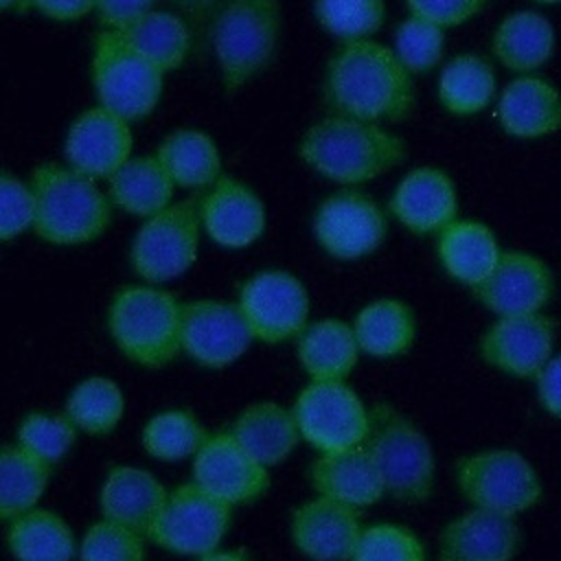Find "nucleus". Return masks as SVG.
I'll return each mask as SVG.
<instances>
[{
    "instance_id": "nucleus-15",
    "label": "nucleus",
    "mask_w": 561,
    "mask_h": 561,
    "mask_svg": "<svg viewBox=\"0 0 561 561\" xmlns=\"http://www.w3.org/2000/svg\"><path fill=\"white\" fill-rule=\"evenodd\" d=\"M193 482L234 508L256 502L270 489V473L230 432H219L193 456Z\"/></svg>"
},
{
    "instance_id": "nucleus-39",
    "label": "nucleus",
    "mask_w": 561,
    "mask_h": 561,
    "mask_svg": "<svg viewBox=\"0 0 561 561\" xmlns=\"http://www.w3.org/2000/svg\"><path fill=\"white\" fill-rule=\"evenodd\" d=\"M313 15L342 44L373 39L383 26L386 0H313Z\"/></svg>"
},
{
    "instance_id": "nucleus-33",
    "label": "nucleus",
    "mask_w": 561,
    "mask_h": 561,
    "mask_svg": "<svg viewBox=\"0 0 561 561\" xmlns=\"http://www.w3.org/2000/svg\"><path fill=\"white\" fill-rule=\"evenodd\" d=\"M7 548L15 561H72L77 539L61 515L35 506L11 519Z\"/></svg>"
},
{
    "instance_id": "nucleus-41",
    "label": "nucleus",
    "mask_w": 561,
    "mask_h": 561,
    "mask_svg": "<svg viewBox=\"0 0 561 561\" xmlns=\"http://www.w3.org/2000/svg\"><path fill=\"white\" fill-rule=\"evenodd\" d=\"M392 50L410 75H427L445 55V28L410 15L397 26Z\"/></svg>"
},
{
    "instance_id": "nucleus-3",
    "label": "nucleus",
    "mask_w": 561,
    "mask_h": 561,
    "mask_svg": "<svg viewBox=\"0 0 561 561\" xmlns=\"http://www.w3.org/2000/svg\"><path fill=\"white\" fill-rule=\"evenodd\" d=\"M33 230L55 245L88 243L105 232L112 202L96 180L68 164L46 162L33 169Z\"/></svg>"
},
{
    "instance_id": "nucleus-34",
    "label": "nucleus",
    "mask_w": 561,
    "mask_h": 561,
    "mask_svg": "<svg viewBox=\"0 0 561 561\" xmlns=\"http://www.w3.org/2000/svg\"><path fill=\"white\" fill-rule=\"evenodd\" d=\"M156 158L173 184L182 188H204L221 178V153L202 129L171 131L162 138Z\"/></svg>"
},
{
    "instance_id": "nucleus-31",
    "label": "nucleus",
    "mask_w": 561,
    "mask_h": 561,
    "mask_svg": "<svg viewBox=\"0 0 561 561\" xmlns=\"http://www.w3.org/2000/svg\"><path fill=\"white\" fill-rule=\"evenodd\" d=\"M497 92L495 68L480 53L454 55L438 75L436 94L440 105L454 116H473L484 112Z\"/></svg>"
},
{
    "instance_id": "nucleus-17",
    "label": "nucleus",
    "mask_w": 561,
    "mask_h": 561,
    "mask_svg": "<svg viewBox=\"0 0 561 561\" xmlns=\"http://www.w3.org/2000/svg\"><path fill=\"white\" fill-rule=\"evenodd\" d=\"M471 291L497 316L539 313L554 294V276L543 259L524 250H502L491 274Z\"/></svg>"
},
{
    "instance_id": "nucleus-40",
    "label": "nucleus",
    "mask_w": 561,
    "mask_h": 561,
    "mask_svg": "<svg viewBox=\"0 0 561 561\" xmlns=\"http://www.w3.org/2000/svg\"><path fill=\"white\" fill-rule=\"evenodd\" d=\"M75 440L77 427L66 414L31 412L18 427V445L48 467L59 462L72 449Z\"/></svg>"
},
{
    "instance_id": "nucleus-50",
    "label": "nucleus",
    "mask_w": 561,
    "mask_h": 561,
    "mask_svg": "<svg viewBox=\"0 0 561 561\" xmlns=\"http://www.w3.org/2000/svg\"><path fill=\"white\" fill-rule=\"evenodd\" d=\"M199 561H250V559L239 550H213L199 557Z\"/></svg>"
},
{
    "instance_id": "nucleus-42",
    "label": "nucleus",
    "mask_w": 561,
    "mask_h": 561,
    "mask_svg": "<svg viewBox=\"0 0 561 561\" xmlns=\"http://www.w3.org/2000/svg\"><path fill=\"white\" fill-rule=\"evenodd\" d=\"M351 561H425V548L405 526L375 524L362 530Z\"/></svg>"
},
{
    "instance_id": "nucleus-36",
    "label": "nucleus",
    "mask_w": 561,
    "mask_h": 561,
    "mask_svg": "<svg viewBox=\"0 0 561 561\" xmlns=\"http://www.w3.org/2000/svg\"><path fill=\"white\" fill-rule=\"evenodd\" d=\"M50 480V467L20 445L0 447V519L35 508Z\"/></svg>"
},
{
    "instance_id": "nucleus-32",
    "label": "nucleus",
    "mask_w": 561,
    "mask_h": 561,
    "mask_svg": "<svg viewBox=\"0 0 561 561\" xmlns=\"http://www.w3.org/2000/svg\"><path fill=\"white\" fill-rule=\"evenodd\" d=\"M173 188V180L156 156H131L107 180L110 202L145 219L171 204Z\"/></svg>"
},
{
    "instance_id": "nucleus-14",
    "label": "nucleus",
    "mask_w": 561,
    "mask_h": 561,
    "mask_svg": "<svg viewBox=\"0 0 561 561\" xmlns=\"http://www.w3.org/2000/svg\"><path fill=\"white\" fill-rule=\"evenodd\" d=\"M252 333L237 302L199 298L182 305L180 346L204 368H226L250 346Z\"/></svg>"
},
{
    "instance_id": "nucleus-45",
    "label": "nucleus",
    "mask_w": 561,
    "mask_h": 561,
    "mask_svg": "<svg viewBox=\"0 0 561 561\" xmlns=\"http://www.w3.org/2000/svg\"><path fill=\"white\" fill-rule=\"evenodd\" d=\"M489 0H405L410 15L423 18L440 28H456L486 9Z\"/></svg>"
},
{
    "instance_id": "nucleus-28",
    "label": "nucleus",
    "mask_w": 561,
    "mask_h": 561,
    "mask_svg": "<svg viewBox=\"0 0 561 561\" xmlns=\"http://www.w3.org/2000/svg\"><path fill=\"white\" fill-rule=\"evenodd\" d=\"M296 353L311 381H344L362 351L351 324L337 318H324L307 324L298 335Z\"/></svg>"
},
{
    "instance_id": "nucleus-43",
    "label": "nucleus",
    "mask_w": 561,
    "mask_h": 561,
    "mask_svg": "<svg viewBox=\"0 0 561 561\" xmlns=\"http://www.w3.org/2000/svg\"><path fill=\"white\" fill-rule=\"evenodd\" d=\"M79 561H145L142 535L103 517L81 537Z\"/></svg>"
},
{
    "instance_id": "nucleus-52",
    "label": "nucleus",
    "mask_w": 561,
    "mask_h": 561,
    "mask_svg": "<svg viewBox=\"0 0 561 561\" xmlns=\"http://www.w3.org/2000/svg\"><path fill=\"white\" fill-rule=\"evenodd\" d=\"M539 4H561V0H535Z\"/></svg>"
},
{
    "instance_id": "nucleus-10",
    "label": "nucleus",
    "mask_w": 561,
    "mask_h": 561,
    "mask_svg": "<svg viewBox=\"0 0 561 561\" xmlns=\"http://www.w3.org/2000/svg\"><path fill=\"white\" fill-rule=\"evenodd\" d=\"M230 522L232 506L188 482L169 491L147 537L175 554L204 557L217 550Z\"/></svg>"
},
{
    "instance_id": "nucleus-16",
    "label": "nucleus",
    "mask_w": 561,
    "mask_h": 561,
    "mask_svg": "<svg viewBox=\"0 0 561 561\" xmlns=\"http://www.w3.org/2000/svg\"><path fill=\"white\" fill-rule=\"evenodd\" d=\"M554 351V320L539 313L497 316L480 337V355L489 366L535 379Z\"/></svg>"
},
{
    "instance_id": "nucleus-25",
    "label": "nucleus",
    "mask_w": 561,
    "mask_h": 561,
    "mask_svg": "<svg viewBox=\"0 0 561 561\" xmlns=\"http://www.w3.org/2000/svg\"><path fill=\"white\" fill-rule=\"evenodd\" d=\"M167 489L153 473L121 465L107 473L101 486L99 506L105 519L147 537L167 502Z\"/></svg>"
},
{
    "instance_id": "nucleus-19",
    "label": "nucleus",
    "mask_w": 561,
    "mask_h": 561,
    "mask_svg": "<svg viewBox=\"0 0 561 561\" xmlns=\"http://www.w3.org/2000/svg\"><path fill=\"white\" fill-rule=\"evenodd\" d=\"M388 208L410 232L438 234L458 219V186L438 167H416L399 180Z\"/></svg>"
},
{
    "instance_id": "nucleus-5",
    "label": "nucleus",
    "mask_w": 561,
    "mask_h": 561,
    "mask_svg": "<svg viewBox=\"0 0 561 561\" xmlns=\"http://www.w3.org/2000/svg\"><path fill=\"white\" fill-rule=\"evenodd\" d=\"M383 482L386 495L419 504L434 489V451L427 436L390 403L368 410V434L362 443Z\"/></svg>"
},
{
    "instance_id": "nucleus-46",
    "label": "nucleus",
    "mask_w": 561,
    "mask_h": 561,
    "mask_svg": "<svg viewBox=\"0 0 561 561\" xmlns=\"http://www.w3.org/2000/svg\"><path fill=\"white\" fill-rule=\"evenodd\" d=\"M158 0H96L94 9L103 28L123 31L145 13L153 11Z\"/></svg>"
},
{
    "instance_id": "nucleus-12",
    "label": "nucleus",
    "mask_w": 561,
    "mask_h": 561,
    "mask_svg": "<svg viewBox=\"0 0 561 561\" xmlns=\"http://www.w3.org/2000/svg\"><path fill=\"white\" fill-rule=\"evenodd\" d=\"M254 340L287 342L307 329L311 300L302 280L283 270L252 274L237 300Z\"/></svg>"
},
{
    "instance_id": "nucleus-20",
    "label": "nucleus",
    "mask_w": 561,
    "mask_h": 561,
    "mask_svg": "<svg viewBox=\"0 0 561 561\" xmlns=\"http://www.w3.org/2000/svg\"><path fill=\"white\" fill-rule=\"evenodd\" d=\"M199 219L217 245L241 250L263 234L265 206L248 184L221 175L199 202Z\"/></svg>"
},
{
    "instance_id": "nucleus-44",
    "label": "nucleus",
    "mask_w": 561,
    "mask_h": 561,
    "mask_svg": "<svg viewBox=\"0 0 561 561\" xmlns=\"http://www.w3.org/2000/svg\"><path fill=\"white\" fill-rule=\"evenodd\" d=\"M33 228V193L20 178L0 171V241Z\"/></svg>"
},
{
    "instance_id": "nucleus-4",
    "label": "nucleus",
    "mask_w": 561,
    "mask_h": 561,
    "mask_svg": "<svg viewBox=\"0 0 561 561\" xmlns=\"http://www.w3.org/2000/svg\"><path fill=\"white\" fill-rule=\"evenodd\" d=\"M219 77L234 94L272 61L280 42L278 0H221L208 26Z\"/></svg>"
},
{
    "instance_id": "nucleus-37",
    "label": "nucleus",
    "mask_w": 561,
    "mask_h": 561,
    "mask_svg": "<svg viewBox=\"0 0 561 561\" xmlns=\"http://www.w3.org/2000/svg\"><path fill=\"white\" fill-rule=\"evenodd\" d=\"M125 397L116 381L107 377H88L79 381L66 399V416L85 434H110L123 419Z\"/></svg>"
},
{
    "instance_id": "nucleus-11",
    "label": "nucleus",
    "mask_w": 561,
    "mask_h": 561,
    "mask_svg": "<svg viewBox=\"0 0 561 561\" xmlns=\"http://www.w3.org/2000/svg\"><path fill=\"white\" fill-rule=\"evenodd\" d=\"M291 412L300 438L320 454L357 447L368 434V410L344 381H311L298 394Z\"/></svg>"
},
{
    "instance_id": "nucleus-30",
    "label": "nucleus",
    "mask_w": 561,
    "mask_h": 561,
    "mask_svg": "<svg viewBox=\"0 0 561 561\" xmlns=\"http://www.w3.org/2000/svg\"><path fill=\"white\" fill-rule=\"evenodd\" d=\"M353 333L362 353L379 359L410 351L416 337V316L399 298H377L362 307L353 320Z\"/></svg>"
},
{
    "instance_id": "nucleus-38",
    "label": "nucleus",
    "mask_w": 561,
    "mask_h": 561,
    "mask_svg": "<svg viewBox=\"0 0 561 561\" xmlns=\"http://www.w3.org/2000/svg\"><path fill=\"white\" fill-rule=\"evenodd\" d=\"M206 432L188 410H164L151 416L142 427L145 451L164 462H178L199 451Z\"/></svg>"
},
{
    "instance_id": "nucleus-2",
    "label": "nucleus",
    "mask_w": 561,
    "mask_h": 561,
    "mask_svg": "<svg viewBox=\"0 0 561 561\" xmlns=\"http://www.w3.org/2000/svg\"><path fill=\"white\" fill-rule=\"evenodd\" d=\"M298 153L322 178L355 186L403 164L408 145L381 123L329 114L302 134Z\"/></svg>"
},
{
    "instance_id": "nucleus-35",
    "label": "nucleus",
    "mask_w": 561,
    "mask_h": 561,
    "mask_svg": "<svg viewBox=\"0 0 561 561\" xmlns=\"http://www.w3.org/2000/svg\"><path fill=\"white\" fill-rule=\"evenodd\" d=\"M121 33L162 72L175 70L186 61L195 37L184 18L158 9L145 13Z\"/></svg>"
},
{
    "instance_id": "nucleus-8",
    "label": "nucleus",
    "mask_w": 561,
    "mask_h": 561,
    "mask_svg": "<svg viewBox=\"0 0 561 561\" xmlns=\"http://www.w3.org/2000/svg\"><path fill=\"white\" fill-rule=\"evenodd\" d=\"M456 484L471 506L508 517L533 508L543 493L537 471L515 449L462 456L456 465Z\"/></svg>"
},
{
    "instance_id": "nucleus-7",
    "label": "nucleus",
    "mask_w": 561,
    "mask_h": 561,
    "mask_svg": "<svg viewBox=\"0 0 561 561\" xmlns=\"http://www.w3.org/2000/svg\"><path fill=\"white\" fill-rule=\"evenodd\" d=\"M162 70L145 59L121 31L101 28L92 50V83L99 103L123 116L138 121L149 116L162 94Z\"/></svg>"
},
{
    "instance_id": "nucleus-18",
    "label": "nucleus",
    "mask_w": 561,
    "mask_h": 561,
    "mask_svg": "<svg viewBox=\"0 0 561 561\" xmlns=\"http://www.w3.org/2000/svg\"><path fill=\"white\" fill-rule=\"evenodd\" d=\"M131 145L129 121L96 105L72 121L66 134L64 156L75 171L92 180H110L131 158Z\"/></svg>"
},
{
    "instance_id": "nucleus-27",
    "label": "nucleus",
    "mask_w": 561,
    "mask_h": 561,
    "mask_svg": "<svg viewBox=\"0 0 561 561\" xmlns=\"http://www.w3.org/2000/svg\"><path fill=\"white\" fill-rule=\"evenodd\" d=\"M436 254L454 280L473 289L491 274L502 250L486 224L456 219L436 234Z\"/></svg>"
},
{
    "instance_id": "nucleus-49",
    "label": "nucleus",
    "mask_w": 561,
    "mask_h": 561,
    "mask_svg": "<svg viewBox=\"0 0 561 561\" xmlns=\"http://www.w3.org/2000/svg\"><path fill=\"white\" fill-rule=\"evenodd\" d=\"M169 2L178 7L182 15H186V24L195 33H206V35H208L210 20L221 4V0H169Z\"/></svg>"
},
{
    "instance_id": "nucleus-24",
    "label": "nucleus",
    "mask_w": 561,
    "mask_h": 561,
    "mask_svg": "<svg viewBox=\"0 0 561 561\" xmlns=\"http://www.w3.org/2000/svg\"><path fill=\"white\" fill-rule=\"evenodd\" d=\"M309 478L320 497L351 508L370 506L386 495L381 476L364 445L320 454L309 469Z\"/></svg>"
},
{
    "instance_id": "nucleus-13",
    "label": "nucleus",
    "mask_w": 561,
    "mask_h": 561,
    "mask_svg": "<svg viewBox=\"0 0 561 561\" xmlns=\"http://www.w3.org/2000/svg\"><path fill=\"white\" fill-rule=\"evenodd\" d=\"M318 245L340 261H355L379 250L388 234L383 208L359 188H340L324 197L313 215Z\"/></svg>"
},
{
    "instance_id": "nucleus-23",
    "label": "nucleus",
    "mask_w": 561,
    "mask_h": 561,
    "mask_svg": "<svg viewBox=\"0 0 561 561\" xmlns=\"http://www.w3.org/2000/svg\"><path fill=\"white\" fill-rule=\"evenodd\" d=\"M500 127L522 140L561 131V92L539 75H517L497 99Z\"/></svg>"
},
{
    "instance_id": "nucleus-9",
    "label": "nucleus",
    "mask_w": 561,
    "mask_h": 561,
    "mask_svg": "<svg viewBox=\"0 0 561 561\" xmlns=\"http://www.w3.org/2000/svg\"><path fill=\"white\" fill-rule=\"evenodd\" d=\"M199 230L202 219L195 199L169 204L147 217L129 250L134 272L147 283H164L184 274L197 259Z\"/></svg>"
},
{
    "instance_id": "nucleus-6",
    "label": "nucleus",
    "mask_w": 561,
    "mask_h": 561,
    "mask_svg": "<svg viewBox=\"0 0 561 561\" xmlns=\"http://www.w3.org/2000/svg\"><path fill=\"white\" fill-rule=\"evenodd\" d=\"M180 327L182 305L164 289L131 285L110 302L107 329L114 344L145 368H160L182 351Z\"/></svg>"
},
{
    "instance_id": "nucleus-22",
    "label": "nucleus",
    "mask_w": 561,
    "mask_h": 561,
    "mask_svg": "<svg viewBox=\"0 0 561 561\" xmlns=\"http://www.w3.org/2000/svg\"><path fill=\"white\" fill-rule=\"evenodd\" d=\"M522 533L513 517L473 508L451 519L440 533V561H511Z\"/></svg>"
},
{
    "instance_id": "nucleus-21",
    "label": "nucleus",
    "mask_w": 561,
    "mask_h": 561,
    "mask_svg": "<svg viewBox=\"0 0 561 561\" xmlns=\"http://www.w3.org/2000/svg\"><path fill=\"white\" fill-rule=\"evenodd\" d=\"M362 530L357 508L320 495L291 515V539L311 561H351Z\"/></svg>"
},
{
    "instance_id": "nucleus-1",
    "label": "nucleus",
    "mask_w": 561,
    "mask_h": 561,
    "mask_svg": "<svg viewBox=\"0 0 561 561\" xmlns=\"http://www.w3.org/2000/svg\"><path fill=\"white\" fill-rule=\"evenodd\" d=\"M322 101L329 114L381 125L399 123L416 107L414 75L381 42H346L324 68Z\"/></svg>"
},
{
    "instance_id": "nucleus-47",
    "label": "nucleus",
    "mask_w": 561,
    "mask_h": 561,
    "mask_svg": "<svg viewBox=\"0 0 561 561\" xmlns=\"http://www.w3.org/2000/svg\"><path fill=\"white\" fill-rule=\"evenodd\" d=\"M537 381V397L541 405L561 419V353L552 355L543 370L535 377Z\"/></svg>"
},
{
    "instance_id": "nucleus-26",
    "label": "nucleus",
    "mask_w": 561,
    "mask_h": 561,
    "mask_svg": "<svg viewBox=\"0 0 561 561\" xmlns=\"http://www.w3.org/2000/svg\"><path fill=\"white\" fill-rule=\"evenodd\" d=\"M557 48L552 22L533 9H519L502 18L491 37L493 57L515 75H533L546 66Z\"/></svg>"
},
{
    "instance_id": "nucleus-51",
    "label": "nucleus",
    "mask_w": 561,
    "mask_h": 561,
    "mask_svg": "<svg viewBox=\"0 0 561 561\" xmlns=\"http://www.w3.org/2000/svg\"><path fill=\"white\" fill-rule=\"evenodd\" d=\"M33 9V0H0V11H26Z\"/></svg>"
},
{
    "instance_id": "nucleus-29",
    "label": "nucleus",
    "mask_w": 561,
    "mask_h": 561,
    "mask_svg": "<svg viewBox=\"0 0 561 561\" xmlns=\"http://www.w3.org/2000/svg\"><path fill=\"white\" fill-rule=\"evenodd\" d=\"M230 434L265 467L283 462L300 440L294 412L274 401L248 405L232 423Z\"/></svg>"
},
{
    "instance_id": "nucleus-48",
    "label": "nucleus",
    "mask_w": 561,
    "mask_h": 561,
    "mask_svg": "<svg viewBox=\"0 0 561 561\" xmlns=\"http://www.w3.org/2000/svg\"><path fill=\"white\" fill-rule=\"evenodd\" d=\"M96 0H33V9L57 22H75L94 9Z\"/></svg>"
}]
</instances>
